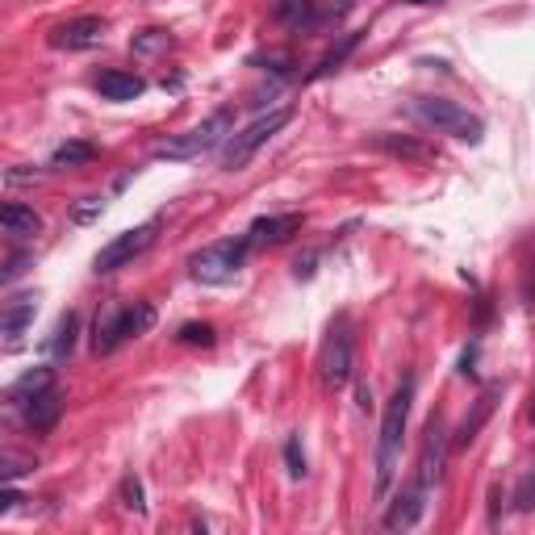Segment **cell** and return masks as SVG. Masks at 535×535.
Masks as SVG:
<instances>
[{"label":"cell","instance_id":"cell-20","mask_svg":"<svg viewBox=\"0 0 535 535\" xmlns=\"http://www.w3.org/2000/svg\"><path fill=\"white\" fill-rule=\"evenodd\" d=\"M76 335H80V314H72L67 310L63 318H59V327H55V335H51V352L63 360V356H72V347H76Z\"/></svg>","mask_w":535,"mask_h":535},{"label":"cell","instance_id":"cell-28","mask_svg":"<svg viewBox=\"0 0 535 535\" xmlns=\"http://www.w3.org/2000/svg\"><path fill=\"white\" fill-rule=\"evenodd\" d=\"M168 42H172V38H168L164 30H143V34L134 38L138 51H159V46H168Z\"/></svg>","mask_w":535,"mask_h":535},{"label":"cell","instance_id":"cell-33","mask_svg":"<svg viewBox=\"0 0 535 535\" xmlns=\"http://www.w3.org/2000/svg\"><path fill=\"white\" fill-rule=\"evenodd\" d=\"M473 360H477V347H469V352L460 356V377H473V372H477V368H473Z\"/></svg>","mask_w":535,"mask_h":535},{"label":"cell","instance_id":"cell-34","mask_svg":"<svg viewBox=\"0 0 535 535\" xmlns=\"http://www.w3.org/2000/svg\"><path fill=\"white\" fill-rule=\"evenodd\" d=\"M17 502H21V498H17V490H9L5 498H0V515H9V510H13Z\"/></svg>","mask_w":535,"mask_h":535},{"label":"cell","instance_id":"cell-17","mask_svg":"<svg viewBox=\"0 0 535 535\" xmlns=\"http://www.w3.org/2000/svg\"><path fill=\"white\" fill-rule=\"evenodd\" d=\"M297 230H301V214H276V218L251 222L247 239L251 243H285L289 235H297Z\"/></svg>","mask_w":535,"mask_h":535},{"label":"cell","instance_id":"cell-9","mask_svg":"<svg viewBox=\"0 0 535 535\" xmlns=\"http://www.w3.org/2000/svg\"><path fill=\"white\" fill-rule=\"evenodd\" d=\"M448 452H452V444H448V431H444V418L439 414H431V423H427V439H423V460H418V485L423 490H431V485L444 477V464H448Z\"/></svg>","mask_w":535,"mask_h":535},{"label":"cell","instance_id":"cell-30","mask_svg":"<svg viewBox=\"0 0 535 535\" xmlns=\"http://www.w3.org/2000/svg\"><path fill=\"white\" fill-rule=\"evenodd\" d=\"M26 264H30V255H9V264H5V281H17V276L26 272Z\"/></svg>","mask_w":535,"mask_h":535},{"label":"cell","instance_id":"cell-35","mask_svg":"<svg viewBox=\"0 0 535 535\" xmlns=\"http://www.w3.org/2000/svg\"><path fill=\"white\" fill-rule=\"evenodd\" d=\"M356 393H360V410H368V406H372V389H368V385H360Z\"/></svg>","mask_w":535,"mask_h":535},{"label":"cell","instance_id":"cell-6","mask_svg":"<svg viewBox=\"0 0 535 535\" xmlns=\"http://www.w3.org/2000/svg\"><path fill=\"white\" fill-rule=\"evenodd\" d=\"M226 134H230V113L222 109V113H214V118H205L201 126L168 138V143H159L155 147V159H172V164H184V159H201L205 151H214Z\"/></svg>","mask_w":535,"mask_h":535},{"label":"cell","instance_id":"cell-5","mask_svg":"<svg viewBox=\"0 0 535 535\" xmlns=\"http://www.w3.org/2000/svg\"><path fill=\"white\" fill-rule=\"evenodd\" d=\"M247 247H251V239H222V243L201 247L189 260L193 281H201V285H230L239 276L243 260H247Z\"/></svg>","mask_w":535,"mask_h":535},{"label":"cell","instance_id":"cell-10","mask_svg":"<svg viewBox=\"0 0 535 535\" xmlns=\"http://www.w3.org/2000/svg\"><path fill=\"white\" fill-rule=\"evenodd\" d=\"M21 423H26L34 435H46V431H55L59 423V414H63V393L55 385H46L38 393H30V398H21Z\"/></svg>","mask_w":535,"mask_h":535},{"label":"cell","instance_id":"cell-1","mask_svg":"<svg viewBox=\"0 0 535 535\" xmlns=\"http://www.w3.org/2000/svg\"><path fill=\"white\" fill-rule=\"evenodd\" d=\"M410 406H414V377L406 372V377L398 381V389H393V398L385 402V414H381V435H377V498H385L389 485L398 481Z\"/></svg>","mask_w":535,"mask_h":535},{"label":"cell","instance_id":"cell-18","mask_svg":"<svg viewBox=\"0 0 535 535\" xmlns=\"http://www.w3.org/2000/svg\"><path fill=\"white\" fill-rule=\"evenodd\" d=\"M272 17L289 30L314 26V0H272Z\"/></svg>","mask_w":535,"mask_h":535},{"label":"cell","instance_id":"cell-13","mask_svg":"<svg viewBox=\"0 0 535 535\" xmlns=\"http://www.w3.org/2000/svg\"><path fill=\"white\" fill-rule=\"evenodd\" d=\"M34 314H38V297H34V293L9 297V301H5V314H0V331H5V339L17 343L21 335H26L30 322H34Z\"/></svg>","mask_w":535,"mask_h":535},{"label":"cell","instance_id":"cell-15","mask_svg":"<svg viewBox=\"0 0 535 535\" xmlns=\"http://www.w3.org/2000/svg\"><path fill=\"white\" fill-rule=\"evenodd\" d=\"M97 92L105 101H134L147 92V80L134 76V72H101L97 76Z\"/></svg>","mask_w":535,"mask_h":535},{"label":"cell","instance_id":"cell-31","mask_svg":"<svg viewBox=\"0 0 535 535\" xmlns=\"http://www.w3.org/2000/svg\"><path fill=\"white\" fill-rule=\"evenodd\" d=\"M314 264H318V255L310 251L306 260H297V264H293V276H297V281H310V276H314Z\"/></svg>","mask_w":535,"mask_h":535},{"label":"cell","instance_id":"cell-23","mask_svg":"<svg viewBox=\"0 0 535 535\" xmlns=\"http://www.w3.org/2000/svg\"><path fill=\"white\" fill-rule=\"evenodd\" d=\"M176 339L184 343V347H214V327L209 322H184V327L176 331Z\"/></svg>","mask_w":535,"mask_h":535},{"label":"cell","instance_id":"cell-25","mask_svg":"<svg viewBox=\"0 0 535 535\" xmlns=\"http://www.w3.org/2000/svg\"><path fill=\"white\" fill-rule=\"evenodd\" d=\"M285 464H289V477H293V481L306 477V452H301V435H289V444H285Z\"/></svg>","mask_w":535,"mask_h":535},{"label":"cell","instance_id":"cell-37","mask_svg":"<svg viewBox=\"0 0 535 535\" xmlns=\"http://www.w3.org/2000/svg\"><path fill=\"white\" fill-rule=\"evenodd\" d=\"M531 423H535V393H531Z\"/></svg>","mask_w":535,"mask_h":535},{"label":"cell","instance_id":"cell-19","mask_svg":"<svg viewBox=\"0 0 535 535\" xmlns=\"http://www.w3.org/2000/svg\"><path fill=\"white\" fill-rule=\"evenodd\" d=\"M377 147L389 151V155H398V159H418V164H427V159H435L431 147L423 143H414V138H398V134H377Z\"/></svg>","mask_w":535,"mask_h":535},{"label":"cell","instance_id":"cell-22","mask_svg":"<svg viewBox=\"0 0 535 535\" xmlns=\"http://www.w3.org/2000/svg\"><path fill=\"white\" fill-rule=\"evenodd\" d=\"M46 385H55L51 381V368H34V372H26L13 389H9V398H13V406L21 402V398H30V393H38V389H46Z\"/></svg>","mask_w":535,"mask_h":535},{"label":"cell","instance_id":"cell-7","mask_svg":"<svg viewBox=\"0 0 535 535\" xmlns=\"http://www.w3.org/2000/svg\"><path fill=\"white\" fill-rule=\"evenodd\" d=\"M318 372H322V385L327 389H343L347 381H352V327H347V314H339L331 322L327 339H322Z\"/></svg>","mask_w":535,"mask_h":535},{"label":"cell","instance_id":"cell-21","mask_svg":"<svg viewBox=\"0 0 535 535\" xmlns=\"http://www.w3.org/2000/svg\"><path fill=\"white\" fill-rule=\"evenodd\" d=\"M92 159H97V147L92 143H63L51 155V168H80V164H92Z\"/></svg>","mask_w":535,"mask_h":535},{"label":"cell","instance_id":"cell-24","mask_svg":"<svg viewBox=\"0 0 535 535\" xmlns=\"http://www.w3.org/2000/svg\"><path fill=\"white\" fill-rule=\"evenodd\" d=\"M122 506L130 510V515H147V502H143V481H138L134 473L122 481Z\"/></svg>","mask_w":535,"mask_h":535},{"label":"cell","instance_id":"cell-3","mask_svg":"<svg viewBox=\"0 0 535 535\" xmlns=\"http://www.w3.org/2000/svg\"><path fill=\"white\" fill-rule=\"evenodd\" d=\"M410 113H414L418 122H427L435 130L460 138V143H481V138H485V122L477 118V113H469L464 105H456L448 97H414L410 101Z\"/></svg>","mask_w":535,"mask_h":535},{"label":"cell","instance_id":"cell-26","mask_svg":"<svg viewBox=\"0 0 535 535\" xmlns=\"http://www.w3.org/2000/svg\"><path fill=\"white\" fill-rule=\"evenodd\" d=\"M356 42H360V34H347V38H343V46H339V51H331L327 59H322V67H318V72H314L310 80H322V76H331V72H335V67H339L343 59H347V51H352V46H356Z\"/></svg>","mask_w":535,"mask_h":535},{"label":"cell","instance_id":"cell-29","mask_svg":"<svg viewBox=\"0 0 535 535\" xmlns=\"http://www.w3.org/2000/svg\"><path fill=\"white\" fill-rule=\"evenodd\" d=\"M515 506H519V510H531V506H535V473L523 477V485L515 490Z\"/></svg>","mask_w":535,"mask_h":535},{"label":"cell","instance_id":"cell-12","mask_svg":"<svg viewBox=\"0 0 535 535\" xmlns=\"http://www.w3.org/2000/svg\"><path fill=\"white\" fill-rule=\"evenodd\" d=\"M427 494L431 490H423V485H410L406 494H398V502H393L389 510H385V527L389 531H410L418 519H423V510H427Z\"/></svg>","mask_w":535,"mask_h":535},{"label":"cell","instance_id":"cell-36","mask_svg":"<svg viewBox=\"0 0 535 535\" xmlns=\"http://www.w3.org/2000/svg\"><path fill=\"white\" fill-rule=\"evenodd\" d=\"M406 5H439V0H406Z\"/></svg>","mask_w":535,"mask_h":535},{"label":"cell","instance_id":"cell-14","mask_svg":"<svg viewBox=\"0 0 535 535\" xmlns=\"http://www.w3.org/2000/svg\"><path fill=\"white\" fill-rule=\"evenodd\" d=\"M494 402H498V385H494V389H485L481 398H477V406H473V414H469V418H464V423L456 427V435H452V452H464V448L473 444V439H477V431L485 427V418L494 414Z\"/></svg>","mask_w":535,"mask_h":535},{"label":"cell","instance_id":"cell-32","mask_svg":"<svg viewBox=\"0 0 535 535\" xmlns=\"http://www.w3.org/2000/svg\"><path fill=\"white\" fill-rule=\"evenodd\" d=\"M30 469H34V464H21V460L9 456V460H5V469H0V477H5V481H17L21 473H30Z\"/></svg>","mask_w":535,"mask_h":535},{"label":"cell","instance_id":"cell-11","mask_svg":"<svg viewBox=\"0 0 535 535\" xmlns=\"http://www.w3.org/2000/svg\"><path fill=\"white\" fill-rule=\"evenodd\" d=\"M101 42H105L101 17H76L51 34V46H59V51H92V46H101Z\"/></svg>","mask_w":535,"mask_h":535},{"label":"cell","instance_id":"cell-2","mask_svg":"<svg viewBox=\"0 0 535 535\" xmlns=\"http://www.w3.org/2000/svg\"><path fill=\"white\" fill-rule=\"evenodd\" d=\"M155 327V306L151 301H134V306H113L97 314V327H92V352L109 356L113 347H122L126 339H138Z\"/></svg>","mask_w":535,"mask_h":535},{"label":"cell","instance_id":"cell-4","mask_svg":"<svg viewBox=\"0 0 535 535\" xmlns=\"http://www.w3.org/2000/svg\"><path fill=\"white\" fill-rule=\"evenodd\" d=\"M289 122H293V109L285 105V109H272V113H264V118H255V122L243 126L239 134H230L226 147H222V172H243V168L251 164V155L260 151L276 130H285Z\"/></svg>","mask_w":535,"mask_h":535},{"label":"cell","instance_id":"cell-16","mask_svg":"<svg viewBox=\"0 0 535 535\" xmlns=\"http://www.w3.org/2000/svg\"><path fill=\"white\" fill-rule=\"evenodd\" d=\"M0 226H5V235H9V239H34L38 230H42V218L34 214L30 205L9 201L5 209H0Z\"/></svg>","mask_w":535,"mask_h":535},{"label":"cell","instance_id":"cell-8","mask_svg":"<svg viewBox=\"0 0 535 535\" xmlns=\"http://www.w3.org/2000/svg\"><path fill=\"white\" fill-rule=\"evenodd\" d=\"M155 230H159V218H151V222H143V226H134V230H122L118 239H109L101 251H97V260H92V268H97L101 276L105 272H118V268H126L134 255H143L151 243H155Z\"/></svg>","mask_w":535,"mask_h":535},{"label":"cell","instance_id":"cell-27","mask_svg":"<svg viewBox=\"0 0 535 535\" xmlns=\"http://www.w3.org/2000/svg\"><path fill=\"white\" fill-rule=\"evenodd\" d=\"M101 214H105V197H84V201L72 209L76 222H92V218H101Z\"/></svg>","mask_w":535,"mask_h":535}]
</instances>
